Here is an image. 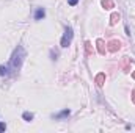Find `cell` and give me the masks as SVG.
I'll return each instance as SVG.
<instances>
[{
    "mask_svg": "<svg viewBox=\"0 0 135 133\" xmlns=\"http://www.w3.org/2000/svg\"><path fill=\"white\" fill-rule=\"evenodd\" d=\"M25 58H27V52H25L24 45L19 44L13 50V53L9 57V61L6 64H2L0 66V77L8 78V77H13V75L19 74V70L22 69V64H24Z\"/></svg>",
    "mask_w": 135,
    "mask_h": 133,
    "instance_id": "6da1fadb",
    "label": "cell"
},
{
    "mask_svg": "<svg viewBox=\"0 0 135 133\" xmlns=\"http://www.w3.org/2000/svg\"><path fill=\"white\" fill-rule=\"evenodd\" d=\"M72 39H74V30H72L71 25H66V27H65V34H63V38H61V41H60V45H61L63 49H68V47L72 44Z\"/></svg>",
    "mask_w": 135,
    "mask_h": 133,
    "instance_id": "7a4b0ae2",
    "label": "cell"
},
{
    "mask_svg": "<svg viewBox=\"0 0 135 133\" xmlns=\"http://www.w3.org/2000/svg\"><path fill=\"white\" fill-rule=\"evenodd\" d=\"M69 116H71V110H69V108H65V110H61V111L52 114V119H55V121H63V119H66Z\"/></svg>",
    "mask_w": 135,
    "mask_h": 133,
    "instance_id": "3957f363",
    "label": "cell"
},
{
    "mask_svg": "<svg viewBox=\"0 0 135 133\" xmlns=\"http://www.w3.org/2000/svg\"><path fill=\"white\" fill-rule=\"evenodd\" d=\"M44 17H46V9H44L42 6H38V8L35 9L33 19H35V21H42Z\"/></svg>",
    "mask_w": 135,
    "mask_h": 133,
    "instance_id": "277c9868",
    "label": "cell"
},
{
    "mask_svg": "<svg viewBox=\"0 0 135 133\" xmlns=\"http://www.w3.org/2000/svg\"><path fill=\"white\" fill-rule=\"evenodd\" d=\"M22 119L27 121V122H32V121L35 119V114L30 113V111H24V113H22Z\"/></svg>",
    "mask_w": 135,
    "mask_h": 133,
    "instance_id": "5b68a950",
    "label": "cell"
},
{
    "mask_svg": "<svg viewBox=\"0 0 135 133\" xmlns=\"http://www.w3.org/2000/svg\"><path fill=\"white\" fill-rule=\"evenodd\" d=\"M108 45H110V47H108V50H110V52H115L116 49H119V42H118V41H112Z\"/></svg>",
    "mask_w": 135,
    "mask_h": 133,
    "instance_id": "8992f818",
    "label": "cell"
},
{
    "mask_svg": "<svg viewBox=\"0 0 135 133\" xmlns=\"http://www.w3.org/2000/svg\"><path fill=\"white\" fill-rule=\"evenodd\" d=\"M116 21H119V14H118V13H115V14L112 16V22H110V24H112V25H115V24H116Z\"/></svg>",
    "mask_w": 135,
    "mask_h": 133,
    "instance_id": "52a82bcc",
    "label": "cell"
},
{
    "mask_svg": "<svg viewBox=\"0 0 135 133\" xmlns=\"http://www.w3.org/2000/svg\"><path fill=\"white\" fill-rule=\"evenodd\" d=\"M57 57H58V52H55V50L52 49V50H50V60H52V61H55V60H57Z\"/></svg>",
    "mask_w": 135,
    "mask_h": 133,
    "instance_id": "ba28073f",
    "label": "cell"
},
{
    "mask_svg": "<svg viewBox=\"0 0 135 133\" xmlns=\"http://www.w3.org/2000/svg\"><path fill=\"white\" fill-rule=\"evenodd\" d=\"M102 6L105 8V6H113V3L110 2V0H102Z\"/></svg>",
    "mask_w": 135,
    "mask_h": 133,
    "instance_id": "9c48e42d",
    "label": "cell"
},
{
    "mask_svg": "<svg viewBox=\"0 0 135 133\" xmlns=\"http://www.w3.org/2000/svg\"><path fill=\"white\" fill-rule=\"evenodd\" d=\"M77 3H79V0H68V5L69 6H75Z\"/></svg>",
    "mask_w": 135,
    "mask_h": 133,
    "instance_id": "30bf717a",
    "label": "cell"
},
{
    "mask_svg": "<svg viewBox=\"0 0 135 133\" xmlns=\"http://www.w3.org/2000/svg\"><path fill=\"white\" fill-rule=\"evenodd\" d=\"M6 130V124L5 122H0V132H5Z\"/></svg>",
    "mask_w": 135,
    "mask_h": 133,
    "instance_id": "8fae6325",
    "label": "cell"
},
{
    "mask_svg": "<svg viewBox=\"0 0 135 133\" xmlns=\"http://www.w3.org/2000/svg\"><path fill=\"white\" fill-rule=\"evenodd\" d=\"M98 44H99V52H101V53H104V52H105V50H104V49H102V41H101V39H99V41H98Z\"/></svg>",
    "mask_w": 135,
    "mask_h": 133,
    "instance_id": "7c38bea8",
    "label": "cell"
},
{
    "mask_svg": "<svg viewBox=\"0 0 135 133\" xmlns=\"http://www.w3.org/2000/svg\"><path fill=\"white\" fill-rule=\"evenodd\" d=\"M134 77H135V74H134Z\"/></svg>",
    "mask_w": 135,
    "mask_h": 133,
    "instance_id": "4fadbf2b",
    "label": "cell"
}]
</instances>
